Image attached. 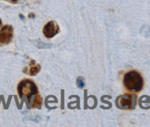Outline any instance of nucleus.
Returning a JSON list of instances; mask_svg holds the SVG:
<instances>
[{
	"label": "nucleus",
	"mask_w": 150,
	"mask_h": 127,
	"mask_svg": "<svg viewBox=\"0 0 150 127\" xmlns=\"http://www.w3.org/2000/svg\"><path fill=\"white\" fill-rule=\"evenodd\" d=\"M125 85L131 91H140L143 87L142 77L137 72H128L125 76Z\"/></svg>",
	"instance_id": "obj_1"
},
{
	"label": "nucleus",
	"mask_w": 150,
	"mask_h": 127,
	"mask_svg": "<svg viewBox=\"0 0 150 127\" xmlns=\"http://www.w3.org/2000/svg\"><path fill=\"white\" fill-rule=\"evenodd\" d=\"M59 30H58V26L55 24L54 21H50L44 26L43 28V34L47 38H52L54 37L55 34H57Z\"/></svg>",
	"instance_id": "obj_2"
},
{
	"label": "nucleus",
	"mask_w": 150,
	"mask_h": 127,
	"mask_svg": "<svg viewBox=\"0 0 150 127\" xmlns=\"http://www.w3.org/2000/svg\"><path fill=\"white\" fill-rule=\"evenodd\" d=\"M12 37V29L9 26H6L0 31V43H8Z\"/></svg>",
	"instance_id": "obj_3"
},
{
	"label": "nucleus",
	"mask_w": 150,
	"mask_h": 127,
	"mask_svg": "<svg viewBox=\"0 0 150 127\" xmlns=\"http://www.w3.org/2000/svg\"><path fill=\"white\" fill-rule=\"evenodd\" d=\"M134 98L129 95H125L119 98V101L117 102V105H119L122 109H131L132 108V99Z\"/></svg>",
	"instance_id": "obj_4"
},
{
	"label": "nucleus",
	"mask_w": 150,
	"mask_h": 127,
	"mask_svg": "<svg viewBox=\"0 0 150 127\" xmlns=\"http://www.w3.org/2000/svg\"><path fill=\"white\" fill-rule=\"evenodd\" d=\"M40 71V66L39 65H34V66H31L30 67V74L32 75V76H34L36 75L37 73Z\"/></svg>",
	"instance_id": "obj_5"
},
{
	"label": "nucleus",
	"mask_w": 150,
	"mask_h": 127,
	"mask_svg": "<svg viewBox=\"0 0 150 127\" xmlns=\"http://www.w3.org/2000/svg\"><path fill=\"white\" fill-rule=\"evenodd\" d=\"M76 84H77V86H78V88H80V89L84 88V86H85V82H84L83 78H82V77H79V78H78V79H77V82H76Z\"/></svg>",
	"instance_id": "obj_6"
},
{
	"label": "nucleus",
	"mask_w": 150,
	"mask_h": 127,
	"mask_svg": "<svg viewBox=\"0 0 150 127\" xmlns=\"http://www.w3.org/2000/svg\"><path fill=\"white\" fill-rule=\"evenodd\" d=\"M2 26V22H1V21H0V27Z\"/></svg>",
	"instance_id": "obj_7"
}]
</instances>
